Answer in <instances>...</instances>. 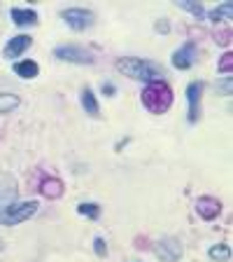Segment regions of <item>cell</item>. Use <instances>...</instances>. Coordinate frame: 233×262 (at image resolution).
<instances>
[{
	"mask_svg": "<svg viewBox=\"0 0 233 262\" xmlns=\"http://www.w3.org/2000/svg\"><path fill=\"white\" fill-rule=\"evenodd\" d=\"M114 68L121 73V75L131 77L136 82H157V80H163L166 71L163 66L157 63V61H149V59H138V56H121L117 59Z\"/></svg>",
	"mask_w": 233,
	"mask_h": 262,
	"instance_id": "obj_1",
	"label": "cell"
},
{
	"mask_svg": "<svg viewBox=\"0 0 233 262\" xmlns=\"http://www.w3.org/2000/svg\"><path fill=\"white\" fill-rule=\"evenodd\" d=\"M175 101L173 87H170L166 80H157V82H147L145 89L140 94V103L145 105L147 113L152 115H163L168 113L170 105Z\"/></svg>",
	"mask_w": 233,
	"mask_h": 262,
	"instance_id": "obj_2",
	"label": "cell"
},
{
	"mask_svg": "<svg viewBox=\"0 0 233 262\" xmlns=\"http://www.w3.org/2000/svg\"><path fill=\"white\" fill-rule=\"evenodd\" d=\"M38 211H40V204L33 202V199H28V202H12L10 206H5V211H0V225H5V227L21 225L26 220H31Z\"/></svg>",
	"mask_w": 233,
	"mask_h": 262,
	"instance_id": "obj_3",
	"label": "cell"
},
{
	"mask_svg": "<svg viewBox=\"0 0 233 262\" xmlns=\"http://www.w3.org/2000/svg\"><path fill=\"white\" fill-rule=\"evenodd\" d=\"M51 54H54L56 61H63V63H75V66L96 63V54H93L91 49L82 47V45H59Z\"/></svg>",
	"mask_w": 233,
	"mask_h": 262,
	"instance_id": "obj_4",
	"label": "cell"
},
{
	"mask_svg": "<svg viewBox=\"0 0 233 262\" xmlns=\"http://www.w3.org/2000/svg\"><path fill=\"white\" fill-rule=\"evenodd\" d=\"M61 19H63L65 26L77 33L89 31L96 24V14L87 7H65V10H61Z\"/></svg>",
	"mask_w": 233,
	"mask_h": 262,
	"instance_id": "obj_5",
	"label": "cell"
},
{
	"mask_svg": "<svg viewBox=\"0 0 233 262\" xmlns=\"http://www.w3.org/2000/svg\"><path fill=\"white\" fill-rule=\"evenodd\" d=\"M203 92H205V84L201 80H194L187 84L185 96H187V120L189 124H196L201 120V103H203Z\"/></svg>",
	"mask_w": 233,
	"mask_h": 262,
	"instance_id": "obj_6",
	"label": "cell"
},
{
	"mask_svg": "<svg viewBox=\"0 0 233 262\" xmlns=\"http://www.w3.org/2000/svg\"><path fill=\"white\" fill-rule=\"evenodd\" d=\"M170 63H173V68H177V71H189V68H194V66L198 63V47H196L194 40H187L182 47L175 49L173 56H170Z\"/></svg>",
	"mask_w": 233,
	"mask_h": 262,
	"instance_id": "obj_7",
	"label": "cell"
},
{
	"mask_svg": "<svg viewBox=\"0 0 233 262\" xmlns=\"http://www.w3.org/2000/svg\"><path fill=\"white\" fill-rule=\"evenodd\" d=\"M182 253H185L182 251V244L175 236H163V239H159L154 244V255L161 262H179Z\"/></svg>",
	"mask_w": 233,
	"mask_h": 262,
	"instance_id": "obj_8",
	"label": "cell"
},
{
	"mask_svg": "<svg viewBox=\"0 0 233 262\" xmlns=\"http://www.w3.org/2000/svg\"><path fill=\"white\" fill-rule=\"evenodd\" d=\"M31 45H33L31 35H26V33H21V35H14V38H10L5 42V47H3V59L14 61L16 56H23L28 49H31Z\"/></svg>",
	"mask_w": 233,
	"mask_h": 262,
	"instance_id": "obj_9",
	"label": "cell"
},
{
	"mask_svg": "<svg viewBox=\"0 0 233 262\" xmlns=\"http://www.w3.org/2000/svg\"><path fill=\"white\" fill-rule=\"evenodd\" d=\"M222 208H224V204L219 202L217 196H210V194H205V196H198V202H196V213L201 215L203 220H217L219 215H222Z\"/></svg>",
	"mask_w": 233,
	"mask_h": 262,
	"instance_id": "obj_10",
	"label": "cell"
},
{
	"mask_svg": "<svg viewBox=\"0 0 233 262\" xmlns=\"http://www.w3.org/2000/svg\"><path fill=\"white\" fill-rule=\"evenodd\" d=\"M38 190H40V194L47 196V199H61V196L65 194L63 180L56 178V176H42L38 183Z\"/></svg>",
	"mask_w": 233,
	"mask_h": 262,
	"instance_id": "obj_11",
	"label": "cell"
},
{
	"mask_svg": "<svg viewBox=\"0 0 233 262\" xmlns=\"http://www.w3.org/2000/svg\"><path fill=\"white\" fill-rule=\"evenodd\" d=\"M10 16L16 26H38V21H40L38 12L31 10V7H12Z\"/></svg>",
	"mask_w": 233,
	"mask_h": 262,
	"instance_id": "obj_12",
	"label": "cell"
},
{
	"mask_svg": "<svg viewBox=\"0 0 233 262\" xmlns=\"http://www.w3.org/2000/svg\"><path fill=\"white\" fill-rule=\"evenodd\" d=\"M80 103H82V110H84L89 117H100V105H98V98H96V94H93L91 87L82 89Z\"/></svg>",
	"mask_w": 233,
	"mask_h": 262,
	"instance_id": "obj_13",
	"label": "cell"
},
{
	"mask_svg": "<svg viewBox=\"0 0 233 262\" xmlns=\"http://www.w3.org/2000/svg\"><path fill=\"white\" fill-rule=\"evenodd\" d=\"M12 71L21 77V80H35L40 75V63L33 59H23V61H16L12 66Z\"/></svg>",
	"mask_w": 233,
	"mask_h": 262,
	"instance_id": "obj_14",
	"label": "cell"
},
{
	"mask_svg": "<svg viewBox=\"0 0 233 262\" xmlns=\"http://www.w3.org/2000/svg\"><path fill=\"white\" fill-rule=\"evenodd\" d=\"M205 19H210L212 24H224L233 19V5L231 3H222V5L212 7L210 12H205Z\"/></svg>",
	"mask_w": 233,
	"mask_h": 262,
	"instance_id": "obj_15",
	"label": "cell"
},
{
	"mask_svg": "<svg viewBox=\"0 0 233 262\" xmlns=\"http://www.w3.org/2000/svg\"><path fill=\"white\" fill-rule=\"evenodd\" d=\"M175 7L182 12H189L194 19H198V21H203L205 19V7L201 5V3H191V0H177L175 3Z\"/></svg>",
	"mask_w": 233,
	"mask_h": 262,
	"instance_id": "obj_16",
	"label": "cell"
},
{
	"mask_svg": "<svg viewBox=\"0 0 233 262\" xmlns=\"http://www.w3.org/2000/svg\"><path fill=\"white\" fill-rule=\"evenodd\" d=\"M19 105H21V98L16 96V94H12V92H0V115L14 113Z\"/></svg>",
	"mask_w": 233,
	"mask_h": 262,
	"instance_id": "obj_17",
	"label": "cell"
},
{
	"mask_svg": "<svg viewBox=\"0 0 233 262\" xmlns=\"http://www.w3.org/2000/svg\"><path fill=\"white\" fill-rule=\"evenodd\" d=\"M208 257L212 262H228L231 260V246L228 244H212L208 248Z\"/></svg>",
	"mask_w": 233,
	"mask_h": 262,
	"instance_id": "obj_18",
	"label": "cell"
},
{
	"mask_svg": "<svg viewBox=\"0 0 233 262\" xmlns=\"http://www.w3.org/2000/svg\"><path fill=\"white\" fill-rule=\"evenodd\" d=\"M77 213H80V215H84V218H89V220H98V218H100V204H96V202H82V204H77Z\"/></svg>",
	"mask_w": 233,
	"mask_h": 262,
	"instance_id": "obj_19",
	"label": "cell"
},
{
	"mask_svg": "<svg viewBox=\"0 0 233 262\" xmlns=\"http://www.w3.org/2000/svg\"><path fill=\"white\" fill-rule=\"evenodd\" d=\"M217 71H219V75L231 77V73H233V54L231 52L222 54V59H219V63H217Z\"/></svg>",
	"mask_w": 233,
	"mask_h": 262,
	"instance_id": "obj_20",
	"label": "cell"
},
{
	"mask_svg": "<svg viewBox=\"0 0 233 262\" xmlns=\"http://www.w3.org/2000/svg\"><path fill=\"white\" fill-rule=\"evenodd\" d=\"M93 253H96L98 257H108V241H105L103 236H96V239H93Z\"/></svg>",
	"mask_w": 233,
	"mask_h": 262,
	"instance_id": "obj_21",
	"label": "cell"
},
{
	"mask_svg": "<svg viewBox=\"0 0 233 262\" xmlns=\"http://www.w3.org/2000/svg\"><path fill=\"white\" fill-rule=\"evenodd\" d=\"M217 92L222 94V96H231V92H233V80L231 77H222V80L217 82Z\"/></svg>",
	"mask_w": 233,
	"mask_h": 262,
	"instance_id": "obj_22",
	"label": "cell"
},
{
	"mask_svg": "<svg viewBox=\"0 0 233 262\" xmlns=\"http://www.w3.org/2000/svg\"><path fill=\"white\" fill-rule=\"evenodd\" d=\"M215 42L222 45V47H228V45H231V28H226V31H215Z\"/></svg>",
	"mask_w": 233,
	"mask_h": 262,
	"instance_id": "obj_23",
	"label": "cell"
},
{
	"mask_svg": "<svg viewBox=\"0 0 233 262\" xmlns=\"http://www.w3.org/2000/svg\"><path fill=\"white\" fill-rule=\"evenodd\" d=\"M154 31H157L159 35H168L170 33V21L168 19H157V21H154Z\"/></svg>",
	"mask_w": 233,
	"mask_h": 262,
	"instance_id": "obj_24",
	"label": "cell"
},
{
	"mask_svg": "<svg viewBox=\"0 0 233 262\" xmlns=\"http://www.w3.org/2000/svg\"><path fill=\"white\" fill-rule=\"evenodd\" d=\"M100 92L105 94L108 98H112V96H117V87H114L112 82H103V87H100Z\"/></svg>",
	"mask_w": 233,
	"mask_h": 262,
	"instance_id": "obj_25",
	"label": "cell"
},
{
	"mask_svg": "<svg viewBox=\"0 0 233 262\" xmlns=\"http://www.w3.org/2000/svg\"><path fill=\"white\" fill-rule=\"evenodd\" d=\"M0 251H3V241H0Z\"/></svg>",
	"mask_w": 233,
	"mask_h": 262,
	"instance_id": "obj_26",
	"label": "cell"
}]
</instances>
